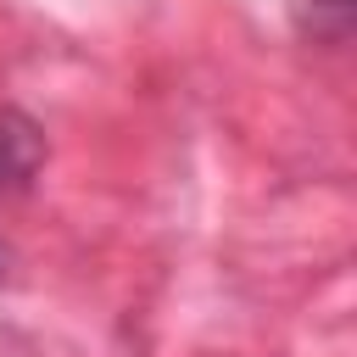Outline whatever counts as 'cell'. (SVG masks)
Returning a JSON list of instances; mask_svg holds the SVG:
<instances>
[{
  "instance_id": "cell-1",
  "label": "cell",
  "mask_w": 357,
  "mask_h": 357,
  "mask_svg": "<svg viewBox=\"0 0 357 357\" xmlns=\"http://www.w3.org/2000/svg\"><path fill=\"white\" fill-rule=\"evenodd\" d=\"M45 162V134L28 112L17 106H0V195H17L28 190V178L39 173Z\"/></svg>"
},
{
  "instance_id": "cell-2",
  "label": "cell",
  "mask_w": 357,
  "mask_h": 357,
  "mask_svg": "<svg viewBox=\"0 0 357 357\" xmlns=\"http://www.w3.org/2000/svg\"><path fill=\"white\" fill-rule=\"evenodd\" d=\"M301 22H307L312 39L340 45L346 28H351V0H307V6H301Z\"/></svg>"
},
{
  "instance_id": "cell-3",
  "label": "cell",
  "mask_w": 357,
  "mask_h": 357,
  "mask_svg": "<svg viewBox=\"0 0 357 357\" xmlns=\"http://www.w3.org/2000/svg\"><path fill=\"white\" fill-rule=\"evenodd\" d=\"M6 262H11V251H6V245H0V273H6Z\"/></svg>"
}]
</instances>
